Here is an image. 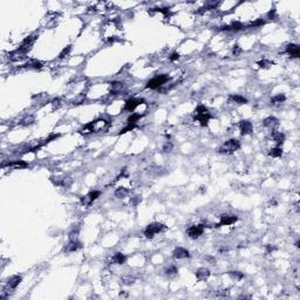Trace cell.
I'll return each instance as SVG.
<instances>
[{"label": "cell", "instance_id": "1", "mask_svg": "<svg viewBox=\"0 0 300 300\" xmlns=\"http://www.w3.org/2000/svg\"><path fill=\"white\" fill-rule=\"evenodd\" d=\"M210 118H211V114L209 113V110L206 109V107H204V106H198V107L195 109V117H193V120L201 122L202 127H206Z\"/></svg>", "mask_w": 300, "mask_h": 300}, {"label": "cell", "instance_id": "2", "mask_svg": "<svg viewBox=\"0 0 300 300\" xmlns=\"http://www.w3.org/2000/svg\"><path fill=\"white\" fill-rule=\"evenodd\" d=\"M240 148V143L239 141L236 139H231L226 141L222 147L219 148L220 154H232V152L237 151L238 149Z\"/></svg>", "mask_w": 300, "mask_h": 300}, {"label": "cell", "instance_id": "3", "mask_svg": "<svg viewBox=\"0 0 300 300\" xmlns=\"http://www.w3.org/2000/svg\"><path fill=\"white\" fill-rule=\"evenodd\" d=\"M169 80H170V77H169L168 75H166V74L157 75L147 83V88H150V89H158L160 87H162V86L164 85V83H166Z\"/></svg>", "mask_w": 300, "mask_h": 300}, {"label": "cell", "instance_id": "4", "mask_svg": "<svg viewBox=\"0 0 300 300\" xmlns=\"http://www.w3.org/2000/svg\"><path fill=\"white\" fill-rule=\"evenodd\" d=\"M164 230H166V226L163 224H161V223H151V224H149L148 226L145 228V230H144V236L147 238H154L155 234L162 232V231H164Z\"/></svg>", "mask_w": 300, "mask_h": 300}, {"label": "cell", "instance_id": "5", "mask_svg": "<svg viewBox=\"0 0 300 300\" xmlns=\"http://www.w3.org/2000/svg\"><path fill=\"white\" fill-rule=\"evenodd\" d=\"M204 224H198V225H192L187 230V234L192 239H197L198 237H201L203 232H204Z\"/></svg>", "mask_w": 300, "mask_h": 300}, {"label": "cell", "instance_id": "6", "mask_svg": "<svg viewBox=\"0 0 300 300\" xmlns=\"http://www.w3.org/2000/svg\"><path fill=\"white\" fill-rule=\"evenodd\" d=\"M100 195H101V192H100V191H90L88 195H86L85 197L81 198V203H82V204H83L85 206L90 205L93 202L96 201V199L100 197Z\"/></svg>", "mask_w": 300, "mask_h": 300}, {"label": "cell", "instance_id": "7", "mask_svg": "<svg viewBox=\"0 0 300 300\" xmlns=\"http://www.w3.org/2000/svg\"><path fill=\"white\" fill-rule=\"evenodd\" d=\"M142 103H144L143 99H134V97L129 99L124 104V110H127V112H134L135 109L139 107V104H142Z\"/></svg>", "mask_w": 300, "mask_h": 300}, {"label": "cell", "instance_id": "8", "mask_svg": "<svg viewBox=\"0 0 300 300\" xmlns=\"http://www.w3.org/2000/svg\"><path fill=\"white\" fill-rule=\"evenodd\" d=\"M238 220L237 216H229V215H223L220 216V222L218 224H216V228H219V226H223V225H231L233 223H236Z\"/></svg>", "mask_w": 300, "mask_h": 300}, {"label": "cell", "instance_id": "9", "mask_svg": "<svg viewBox=\"0 0 300 300\" xmlns=\"http://www.w3.org/2000/svg\"><path fill=\"white\" fill-rule=\"evenodd\" d=\"M172 253H174V257L176 259H185V258L190 257L189 251L187 249H184V247H176Z\"/></svg>", "mask_w": 300, "mask_h": 300}, {"label": "cell", "instance_id": "10", "mask_svg": "<svg viewBox=\"0 0 300 300\" xmlns=\"http://www.w3.org/2000/svg\"><path fill=\"white\" fill-rule=\"evenodd\" d=\"M239 128H240V131H242V135H249L252 133L253 130V127H252V123L250 121H246V120H243L239 123Z\"/></svg>", "mask_w": 300, "mask_h": 300}, {"label": "cell", "instance_id": "11", "mask_svg": "<svg viewBox=\"0 0 300 300\" xmlns=\"http://www.w3.org/2000/svg\"><path fill=\"white\" fill-rule=\"evenodd\" d=\"M286 53L292 56V58H299L300 56V48L298 45H294V44H290V45L286 47Z\"/></svg>", "mask_w": 300, "mask_h": 300}, {"label": "cell", "instance_id": "12", "mask_svg": "<svg viewBox=\"0 0 300 300\" xmlns=\"http://www.w3.org/2000/svg\"><path fill=\"white\" fill-rule=\"evenodd\" d=\"M209 277H210V271H209V269H206V267H201V269H198L197 271H196V278H197V280H199V282H204V280H206Z\"/></svg>", "mask_w": 300, "mask_h": 300}, {"label": "cell", "instance_id": "13", "mask_svg": "<svg viewBox=\"0 0 300 300\" xmlns=\"http://www.w3.org/2000/svg\"><path fill=\"white\" fill-rule=\"evenodd\" d=\"M263 124H264L266 128L273 129V128H276V127L279 125V120L274 116H269V117H266L264 121H263Z\"/></svg>", "mask_w": 300, "mask_h": 300}, {"label": "cell", "instance_id": "14", "mask_svg": "<svg viewBox=\"0 0 300 300\" xmlns=\"http://www.w3.org/2000/svg\"><path fill=\"white\" fill-rule=\"evenodd\" d=\"M20 282H21V277L20 276H13V277H11L8 279L6 287L9 288V290H14V288H17L19 286Z\"/></svg>", "mask_w": 300, "mask_h": 300}, {"label": "cell", "instance_id": "15", "mask_svg": "<svg viewBox=\"0 0 300 300\" xmlns=\"http://www.w3.org/2000/svg\"><path fill=\"white\" fill-rule=\"evenodd\" d=\"M245 28V26L243 25L242 23H239V21H236V23H232L231 25H229V26H223L220 29H223V31H242V29H244Z\"/></svg>", "mask_w": 300, "mask_h": 300}, {"label": "cell", "instance_id": "16", "mask_svg": "<svg viewBox=\"0 0 300 300\" xmlns=\"http://www.w3.org/2000/svg\"><path fill=\"white\" fill-rule=\"evenodd\" d=\"M229 102L237 103V104H245V103H247V99H245L242 95H230Z\"/></svg>", "mask_w": 300, "mask_h": 300}, {"label": "cell", "instance_id": "17", "mask_svg": "<svg viewBox=\"0 0 300 300\" xmlns=\"http://www.w3.org/2000/svg\"><path fill=\"white\" fill-rule=\"evenodd\" d=\"M125 260H127V257H125L123 253H121V252H116L115 255H114V257H113L112 261L114 263V264H124Z\"/></svg>", "mask_w": 300, "mask_h": 300}, {"label": "cell", "instance_id": "18", "mask_svg": "<svg viewBox=\"0 0 300 300\" xmlns=\"http://www.w3.org/2000/svg\"><path fill=\"white\" fill-rule=\"evenodd\" d=\"M81 243L79 242V240H71L69 242V244L67 245V247H66V251L67 252H74V251H77L79 249H81Z\"/></svg>", "mask_w": 300, "mask_h": 300}, {"label": "cell", "instance_id": "19", "mask_svg": "<svg viewBox=\"0 0 300 300\" xmlns=\"http://www.w3.org/2000/svg\"><path fill=\"white\" fill-rule=\"evenodd\" d=\"M27 166V163L25 161H14L7 164V168L11 169H24Z\"/></svg>", "mask_w": 300, "mask_h": 300}, {"label": "cell", "instance_id": "20", "mask_svg": "<svg viewBox=\"0 0 300 300\" xmlns=\"http://www.w3.org/2000/svg\"><path fill=\"white\" fill-rule=\"evenodd\" d=\"M272 139L277 144H282L285 141V135L282 131H273L272 133Z\"/></svg>", "mask_w": 300, "mask_h": 300}, {"label": "cell", "instance_id": "21", "mask_svg": "<svg viewBox=\"0 0 300 300\" xmlns=\"http://www.w3.org/2000/svg\"><path fill=\"white\" fill-rule=\"evenodd\" d=\"M123 89H124V85L121 82H113L112 83V93L114 94H118Z\"/></svg>", "mask_w": 300, "mask_h": 300}, {"label": "cell", "instance_id": "22", "mask_svg": "<svg viewBox=\"0 0 300 300\" xmlns=\"http://www.w3.org/2000/svg\"><path fill=\"white\" fill-rule=\"evenodd\" d=\"M286 100V96L284 94H278L276 95V96H273L272 99H271V103L272 104H279V103H282L284 101Z\"/></svg>", "mask_w": 300, "mask_h": 300}, {"label": "cell", "instance_id": "23", "mask_svg": "<svg viewBox=\"0 0 300 300\" xmlns=\"http://www.w3.org/2000/svg\"><path fill=\"white\" fill-rule=\"evenodd\" d=\"M114 195H115L116 198H123L128 195V190L125 188H118L115 190V193H114Z\"/></svg>", "mask_w": 300, "mask_h": 300}, {"label": "cell", "instance_id": "24", "mask_svg": "<svg viewBox=\"0 0 300 300\" xmlns=\"http://www.w3.org/2000/svg\"><path fill=\"white\" fill-rule=\"evenodd\" d=\"M269 155L271 157H282V149L279 148V147H276V148H272L270 150Z\"/></svg>", "mask_w": 300, "mask_h": 300}, {"label": "cell", "instance_id": "25", "mask_svg": "<svg viewBox=\"0 0 300 300\" xmlns=\"http://www.w3.org/2000/svg\"><path fill=\"white\" fill-rule=\"evenodd\" d=\"M229 276L233 278L234 280H242L244 278V273L239 272V271H229Z\"/></svg>", "mask_w": 300, "mask_h": 300}, {"label": "cell", "instance_id": "26", "mask_svg": "<svg viewBox=\"0 0 300 300\" xmlns=\"http://www.w3.org/2000/svg\"><path fill=\"white\" fill-rule=\"evenodd\" d=\"M141 117H142L141 114H131V115L128 117V123H130V124H136V122L139 121Z\"/></svg>", "mask_w": 300, "mask_h": 300}, {"label": "cell", "instance_id": "27", "mask_svg": "<svg viewBox=\"0 0 300 300\" xmlns=\"http://www.w3.org/2000/svg\"><path fill=\"white\" fill-rule=\"evenodd\" d=\"M122 282L124 285H131L135 282V277H131V276H124L122 278Z\"/></svg>", "mask_w": 300, "mask_h": 300}, {"label": "cell", "instance_id": "28", "mask_svg": "<svg viewBox=\"0 0 300 300\" xmlns=\"http://www.w3.org/2000/svg\"><path fill=\"white\" fill-rule=\"evenodd\" d=\"M136 128V124H130V123H128V125L127 127H124L123 129L118 133V135H122V134H125V133H128V131H131L133 129H135Z\"/></svg>", "mask_w": 300, "mask_h": 300}, {"label": "cell", "instance_id": "29", "mask_svg": "<svg viewBox=\"0 0 300 300\" xmlns=\"http://www.w3.org/2000/svg\"><path fill=\"white\" fill-rule=\"evenodd\" d=\"M71 50H72V46H71V45L67 46L66 48H63L62 52L59 54V58H60V59H63L65 56H67L68 54H69V52H71Z\"/></svg>", "mask_w": 300, "mask_h": 300}, {"label": "cell", "instance_id": "30", "mask_svg": "<svg viewBox=\"0 0 300 300\" xmlns=\"http://www.w3.org/2000/svg\"><path fill=\"white\" fill-rule=\"evenodd\" d=\"M33 122H34V118H33V116H27L26 118H24V120L20 122V123H21L23 125H29V124H32Z\"/></svg>", "mask_w": 300, "mask_h": 300}, {"label": "cell", "instance_id": "31", "mask_svg": "<svg viewBox=\"0 0 300 300\" xmlns=\"http://www.w3.org/2000/svg\"><path fill=\"white\" fill-rule=\"evenodd\" d=\"M272 63L270 62V61H267V60H261V61H258V66H259L260 68H267L270 67Z\"/></svg>", "mask_w": 300, "mask_h": 300}, {"label": "cell", "instance_id": "32", "mask_svg": "<svg viewBox=\"0 0 300 300\" xmlns=\"http://www.w3.org/2000/svg\"><path fill=\"white\" fill-rule=\"evenodd\" d=\"M172 148H174V144L171 143V142H166L164 145H163V151L164 152H169L172 150Z\"/></svg>", "mask_w": 300, "mask_h": 300}, {"label": "cell", "instance_id": "33", "mask_svg": "<svg viewBox=\"0 0 300 300\" xmlns=\"http://www.w3.org/2000/svg\"><path fill=\"white\" fill-rule=\"evenodd\" d=\"M166 273L168 274V276H175V274L177 273V269H176V266H171V267H169V269H166Z\"/></svg>", "mask_w": 300, "mask_h": 300}, {"label": "cell", "instance_id": "34", "mask_svg": "<svg viewBox=\"0 0 300 300\" xmlns=\"http://www.w3.org/2000/svg\"><path fill=\"white\" fill-rule=\"evenodd\" d=\"M265 24V20H263V19H258L257 21H255V23H251L250 26L251 27H258V26H263Z\"/></svg>", "mask_w": 300, "mask_h": 300}, {"label": "cell", "instance_id": "35", "mask_svg": "<svg viewBox=\"0 0 300 300\" xmlns=\"http://www.w3.org/2000/svg\"><path fill=\"white\" fill-rule=\"evenodd\" d=\"M32 68H34V69H40L41 67H42V62H40V61H32V63L29 65Z\"/></svg>", "mask_w": 300, "mask_h": 300}, {"label": "cell", "instance_id": "36", "mask_svg": "<svg viewBox=\"0 0 300 300\" xmlns=\"http://www.w3.org/2000/svg\"><path fill=\"white\" fill-rule=\"evenodd\" d=\"M242 52H243V50H242V48H240V47H239L238 45H234V46H233V48H232L233 55H236V56H237V55H239V54L242 53Z\"/></svg>", "mask_w": 300, "mask_h": 300}, {"label": "cell", "instance_id": "37", "mask_svg": "<svg viewBox=\"0 0 300 300\" xmlns=\"http://www.w3.org/2000/svg\"><path fill=\"white\" fill-rule=\"evenodd\" d=\"M154 11H155V12H161V13H163L164 15H168V14H169V8H166V7H164V8H155Z\"/></svg>", "mask_w": 300, "mask_h": 300}, {"label": "cell", "instance_id": "38", "mask_svg": "<svg viewBox=\"0 0 300 300\" xmlns=\"http://www.w3.org/2000/svg\"><path fill=\"white\" fill-rule=\"evenodd\" d=\"M179 59V54L178 53H172L170 55V58H169V60H170L171 62H174V61H177Z\"/></svg>", "mask_w": 300, "mask_h": 300}, {"label": "cell", "instance_id": "39", "mask_svg": "<svg viewBox=\"0 0 300 300\" xmlns=\"http://www.w3.org/2000/svg\"><path fill=\"white\" fill-rule=\"evenodd\" d=\"M52 104H53L54 108H59L60 107V99H54L52 101Z\"/></svg>", "mask_w": 300, "mask_h": 300}, {"label": "cell", "instance_id": "40", "mask_svg": "<svg viewBox=\"0 0 300 300\" xmlns=\"http://www.w3.org/2000/svg\"><path fill=\"white\" fill-rule=\"evenodd\" d=\"M218 296H222V297H228L229 296V290H220L219 292H218Z\"/></svg>", "mask_w": 300, "mask_h": 300}, {"label": "cell", "instance_id": "41", "mask_svg": "<svg viewBox=\"0 0 300 300\" xmlns=\"http://www.w3.org/2000/svg\"><path fill=\"white\" fill-rule=\"evenodd\" d=\"M274 15H276V9H271L269 13H267V18L272 19V18H274Z\"/></svg>", "mask_w": 300, "mask_h": 300}, {"label": "cell", "instance_id": "42", "mask_svg": "<svg viewBox=\"0 0 300 300\" xmlns=\"http://www.w3.org/2000/svg\"><path fill=\"white\" fill-rule=\"evenodd\" d=\"M266 250H267V252H271V251H273V250H276V247H273V246H271V245H267L266 246Z\"/></svg>", "mask_w": 300, "mask_h": 300}]
</instances>
